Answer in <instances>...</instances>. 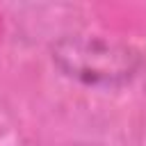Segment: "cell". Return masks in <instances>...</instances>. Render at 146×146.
Returning <instances> with one entry per match:
<instances>
[{
    "label": "cell",
    "instance_id": "cell-1",
    "mask_svg": "<svg viewBox=\"0 0 146 146\" xmlns=\"http://www.w3.org/2000/svg\"><path fill=\"white\" fill-rule=\"evenodd\" d=\"M52 64L71 80L114 89L128 84L141 68V52L119 39L100 34H68L52 43Z\"/></svg>",
    "mask_w": 146,
    "mask_h": 146
}]
</instances>
